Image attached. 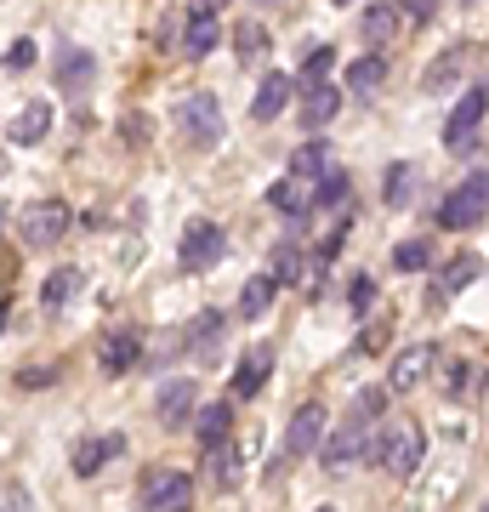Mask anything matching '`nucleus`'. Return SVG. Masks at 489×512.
Listing matches in <instances>:
<instances>
[{
    "label": "nucleus",
    "instance_id": "1",
    "mask_svg": "<svg viewBox=\"0 0 489 512\" xmlns=\"http://www.w3.org/2000/svg\"><path fill=\"white\" fill-rule=\"evenodd\" d=\"M421 456H427V439H421L416 421H381L376 433V450H370V461H376L387 478H410L421 467Z\"/></svg>",
    "mask_w": 489,
    "mask_h": 512
},
{
    "label": "nucleus",
    "instance_id": "2",
    "mask_svg": "<svg viewBox=\"0 0 489 512\" xmlns=\"http://www.w3.org/2000/svg\"><path fill=\"white\" fill-rule=\"evenodd\" d=\"M484 217H489V171H472V177H461V183L444 194V205H438V228L461 234V228H478Z\"/></svg>",
    "mask_w": 489,
    "mask_h": 512
},
{
    "label": "nucleus",
    "instance_id": "3",
    "mask_svg": "<svg viewBox=\"0 0 489 512\" xmlns=\"http://www.w3.org/2000/svg\"><path fill=\"white\" fill-rule=\"evenodd\" d=\"M222 251H228V234H222L217 222H205V217H194L188 228H182V239H177V262L188 268V274H205V268H217Z\"/></svg>",
    "mask_w": 489,
    "mask_h": 512
},
{
    "label": "nucleus",
    "instance_id": "4",
    "mask_svg": "<svg viewBox=\"0 0 489 512\" xmlns=\"http://www.w3.org/2000/svg\"><path fill=\"white\" fill-rule=\"evenodd\" d=\"M69 205L63 200H35V205H23V217H18V239L29 245V251H46V245H57V239L69 234Z\"/></svg>",
    "mask_w": 489,
    "mask_h": 512
},
{
    "label": "nucleus",
    "instance_id": "5",
    "mask_svg": "<svg viewBox=\"0 0 489 512\" xmlns=\"http://www.w3.org/2000/svg\"><path fill=\"white\" fill-rule=\"evenodd\" d=\"M364 450H370V416H359V410H353V421L330 427V439L319 444V461H325L330 478H342V467H353Z\"/></svg>",
    "mask_w": 489,
    "mask_h": 512
},
{
    "label": "nucleus",
    "instance_id": "6",
    "mask_svg": "<svg viewBox=\"0 0 489 512\" xmlns=\"http://www.w3.org/2000/svg\"><path fill=\"white\" fill-rule=\"evenodd\" d=\"M484 114H489V86L478 80V86L461 92V103H455L450 120H444V148H450V154L472 148V137H478V126H484Z\"/></svg>",
    "mask_w": 489,
    "mask_h": 512
},
{
    "label": "nucleus",
    "instance_id": "7",
    "mask_svg": "<svg viewBox=\"0 0 489 512\" xmlns=\"http://www.w3.org/2000/svg\"><path fill=\"white\" fill-rule=\"evenodd\" d=\"M177 126H182V137L194 148H217L222 143V109H217V97L211 92H194V97H182V109H177Z\"/></svg>",
    "mask_w": 489,
    "mask_h": 512
},
{
    "label": "nucleus",
    "instance_id": "8",
    "mask_svg": "<svg viewBox=\"0 0 489 512\" xmlns=\"http://www.w3.org/2000/svg\"><path fill=\"white\" fill-rule=\"evenodd\" d=\"M143 507L148 512H188L194 507V478L177 467H154L143 478Z\"/></svg>",
    "mask_w": 489,
    "mask_h": 512
},
{
    "label": "nucleus",
    "instance_id": "9",
    "mask_svg": "<svg viewBox=\"0 0 489 512\" xmlns=\"http://www.w3.org/2000/svg\"><path fill=\"white\" fill-rule=\"evenodd\" d=\"M325 421H330V410L319 399H308V404H296V416H290V427H285V456H313L319 450V439H325Z\"/></svg>",
    "mask_w": 489,
    "mask_h": 512
},
{
    "label": "nucleus",
    "instance_id": "10",
    "mask_svg": "<svg viewBox=\"0 0 489 512\" xmlns=\"http://www.w3.org/2000/svg\"><path fill=\"white\" fill-rule=\"evenodd\" d=\"M433 365H438V348H433V342H416V348L393 353V365H387V387H393V393H416Z\"/></svg>",
    "mask_w": 489,
    "mask_h": 512
},
{
    "label": "nucleus",
    "instance_id": "11",
    "mask_svg": "<svg viewBox=\"0 0 489 512\" xmlns=\"http://www.w3.org/2000/svg\"><path fill=\"white\" fill-rule=\"evenodd\" d=\"M194 404H200V387L188 382V376H171V382H160V393H154V416H160V427H188Z\"/></svg>",
    "mask_w": 489,
    "mask_h": 512
},
{
    "label": "nucleus",
    "instance_id": "12",
    "mask_svg": "<svg viewBox=\"0 0 489 512\" xmlns=\"http://www.w3.org/2000/svg\"><path fill=\"white\" fill-rule=\"evenodd\" d=\"M91 86H97V57L86 46H63V57H57V92L86 97Z\"/></svg>",
    "mask_w": 489,
    "mask_h": 512
},
{
    "label": "nucleus",
    "instance_id": "13",
    "mask_svg": "<svg viewBox=\"0 0 489 512\" xmlns=\"http://www.w3.org/2000/svg\"><path fill=\"white\" fill-rule=\"evenodd\" d=\"M137 359H143V336H137V330H109L103 348H97V370H103V376H126Z\"/></svg>",
    "mask_w": 489,
    "mask_h": 512
},
{
    "label": "nucleus",
    "instance_id": "14",
    "mask_svg": "<svg viewBox=\"0 0 489 512\" xmlns=\"http://www.w3.org/2000/svg\"><path fill=\"white\" fill-rule=\"evenodd\" d=\"M290 97H296V80H290V74H262V86H256V97H251V120L256 126H273V120L285 114Z\"/></svg>",
    "mask_w": 489,
    "mask_h": 512
},
{
    "label": "nucleus",
    "instance_id": "15",
    "mask_svg": "<svg viewBox=\"0 0 489 512\" xmlns=\"http://www.w3.org/2000/svg\"><path fill=\"white\" fill-rule=\"evenodd\" d=\"M46 131H52V103H40V97H35V103H23V109L6 120V143L29 148V143H40Z\"/></svg>",
    "mask_w": 489,
    "mask_h": 512
},
{
    "label": "nucleus",
    "instance_id": "16",
    "mask_svg": "<svg viewBox=\"0 0 489 512\" xmlns=\"http://www.w3.org/2000/svg\"><path fill=\"white\" fill-rule=\"evenodd\" d=\"M268 376H273V348L262 342V348H251L245 359H239V370H234V399H256V393L268 387Z\"/></svg>",
    "mask_w": 489,
    "mask_h": 512
},
{
    "label": "nucleus",
    "instance_id": "17",
    "mask_svg": "<svg viewBox=\"0 0 489 512\" xmlns=\"http://www.w3.org/2000/svg\"><path fill=\"white\" fill-rule=\"evenodd\" d=\"M336 114H342V86H313V92H302V109H296V120H302L308 131H325Z\"/></svg>",
    "mask_w": 489,
    "mask_h": 512
},
{
    "label": "nucleus",
    "instance_id": "18",
    "mask_svg": "<svg viewBox=\"0 0 489 512\" xmlns=\"http://www.w3.org/2000/svg\"><path fill=\"white\" fill-rule=\"evenodd\" d=\"M114 456H126V439H120V433L74 444V478H97V473H103V461H114Z\"/></svg>",
    "mask_w": 489,
    "mask_h": 512
},
{
    "label": "nucleus",
    "instance_id": "19",
    "mask_svg": "<svg viewBox=\"0 0 489 512\" xmlns=\"http://www.w3.org/2000/svg\"><path fill=\"white\" fill-rule=\"evenodd\" d=\"M217 40H222L217 12H194V18H188V35H182V57H188V63H200V57L217 52Z\"/></svg>",
    "mask_w": 489,
    "mask_h": 512
},
{
    "label": "nucleus",
    "instance_id": "20",
    "mask_svg": "<svg viewBox=\"0 0 489 512\" xmlns=\"http://www.w3.org/2000/svg\"><path fill=\"white\" fill-rule=\"evenodd\" d=\"M381 80H387V57H381V52H364V57L347 63V92H353V97H376Z\"/></svg>",
    "mask_w": 489,
    "mask_h": 512
},
{
    "label": "nucleus",
    "instance_id": "21",
    "mask_svg": "<svg viewBox=\"0 0 489 512\" xmlns=\"http://www.w3.org/2000/svg\"><path fill=\"white\" fill-rule=\"evenodd\" d=\"M330 171H336V165H330V143L325 137H308V143L296 148V154H290V177H302V183H319V177H330Z\"/></svg>",
    "mask_w": 489,
    "mask_h": 512
},
{
    "label": "nucleus",
    "instance_id": "22",
    "mask_svg": "<svg viewBox=\"0 0 489 512\" xmlns=\"http://www.w3.org/2000/svg\"><path fill=\"white\" fill-rule=\"evenodd\" d=\"M467 46H450V52L438 57L433 69H421V92H450L455 80H461V74H467Z\"/></svg>",
    "mask_w": 489,
    "mask_h": 512
},
{
    "label": "nucleus",
    "instance_id": "23",
    "mask_svg": "<svg viewBox=\"0 0 489 512\" xmlns=\"http://www.w3.org/2000/svg\"><path fill=\"white\" fill-rule=\"evenodd\" d=\"M399 18H404V6L399 0H376V6H364V40H370V46H381V40H393L399 35Z\"/></svg>",
    "mask_w": 489,
    "mask_h": 512
},
{
    "label": "nucleus",
    "instance_id": "24",
    "mask_svg": "<svg viewBox=\"0 0 489 512\" xmlns=\"http://www.w3.org/2000/svg\"><path fill=\"white\" fill-rule=\"evenodd\" d=\"M273 291H279V279L273 274H251L239 285V319H262L273 308Z\"/></svg>",
    "mask_w": 489,
    "mask_h": 512
},
{
    "label": "nucleus",
    "instance_id": "25",
    "mask_svg": "<svg viewBox=\"0 0 489 512\" xmlns=\"http://www.w3.org/2000/svg\"><path fill=\"white\" fill-rule=\"evenodd\" d=\"M200 467L211 473L217 490H234V484H239V450H234V444H211V450H200Z\"/></svg>",
    "mask_w": 489,
    "mask_h": 512
},
{
    "label": "nucleus",
    "instance_id": "26",
    "mask_svg": "<svg viewBox=\"0 0 489 512\" xmlns=\"http://www.w3.org/2000/svg\"><path fill=\"white\" fill-rule=\"evenodd\" d=\"M228 427H234V404H205L200 421H194V439H200V450L228 444Z\"/></svg>",
    "mask_w": 489,
    "mask_h": 512
},
{
    "label": "nucleus",
    "instance_id": "27",
    "mask_svg": "<svg viewBox=\"0 0 489 512\" xmlns=\"http://www.w3.org/2000/svg\"><path fill=\"white\" fill-rule=\"evenodd\" d=\"M268 205L279 211V217H308L313 200L302 194V177H279V183L268 188Z\"/></svg>",
    "mask_w": 489,
    "mask_h": 512
},
{
    "label": "nucleus",
    "instance_id": "28",
    "mask_svg": "<svg viewBox=\"0 0 489 512\" xmlns=\"http://www.w3.org/2000/svg\"><path fill=\"white\" fill-rule=\"evenodd\" d=\"M472 279H478V256H455L450 268L433 279V302H450L455 291H467Z\"/></svg>",
    "mask_w": 489,
    "mask_h": 512
},
{
    "label": "nucleus",
    "instance_id": "29",
    "mask_svg": "<svg viewBox=\"0 0 489 512\" xmlns=\"http://www.w3.org/2000/svg\"><path fill=\"white\" fill-rule=\"evenodd\" d=\"M410 194H416V165L393 160V165H387V177H381V200L399 211V205H410Z\"/></svg>",
    "mask_w": 489,
    "mask_h": 512
},
{
    "label": "nucleus",
    "instance_id": "30",
    "mask_svg": "<svg viewBox=\"0 0 489 512\" xmlns=\"http://www.w3.org/2000/svg\"><path fill=\"white\" fill-rule=\"evenodd\" d=\"M80 285H86V274H80V268H57V274H46V291H40V302H46V308H69L74 296H80Z\"/></svg>",
    "mask_w": 489,
    "mask_h": 512
},
{
    "label": "nucleus",
    "instance_id": "31",
    "mask_svg": "<svg viewBox=\"0 0 489 512\" xmlns=\"http://www.w3.org/2000/svg\"><path fill=\"white\" fill-rule=\"evenodd\" d=\"M234 52H239V63H268V52H273L268 29H262V23H239V35H234Z\"/></svg>",
    "mask_w": 489,
    "mask_h": 512
},
{
    "label": "nucleus",
    "instance_id": "32",
    "mask_svg": "<svg viewBox=\"0 0 489 512\" xmlns=\"http://www.w3.org/2000/svg\"><path fill=\"white\" fill-rule=\"evenodd\" d=\"M217 342H222V313L205 308L200 319H194V330H188V348L194 353H217Z\"/></svg>",
    "mask_w": 489,
    "mask_h": 512
},
{
    "label": "nucleus",
    "instance_id": "33",
    "mask_svg": "<svg viewBox=\"0 0 489 512\" xmlns=\"http://www.w3.org/2000/svg\"><path fill=\"white\" fill-rule=\"evenodd\" d=\"M313 211H347V171H330L313 188Z\"/></svg>",
    "mask_w": 489,
    "mask_h": 512
},
{
    "label": "nucleus",
    "instance_id": "34",
    "mask_svg": "<svg viewBox=\"0 0 489 512\" xmlns=\"http://www.w3.org/2000/svg\"><path fill=\"white\" fill-rule=\"evenodd\" d=\"M330 63H336V52H330V46H313L308 63H302V74H296V92H313V86H325Z\"/></svg>",
    "mask_w": 489,
    "mask_h": 512
},
{
    "label": "nucleus",
    "instance_id": "35",
    "mask_svg": "<svg viewBox=\"0 0 489 512\" xmlns=\"http://www.w3.org/2000/svg\"><path fill=\"white\" fill-rule=\"evenodd\" d=\"M302 274H308V256H302V245H279V251H273V279H279V285H296Z\"/></svg>",
    "mask_w": 489,
    "mask_h": 512
},
{
    "label": "nucleus",
    "instance_id": "36",
    "mask_svg": "<svg viewBox=\"0 0 489 512\" xmlns=\"http://www.w3.org/2000/svg\"><path fill=\"white\" fill-rule=\"evenodd\" d=\"M427 262H433V245H427V239H404L399 251H393V268H399V274H421Z\"/></svg>",
    "mask_w": 489,
    "mask_h": 512
},
{
    "label": "nucleus",
    "instance_id": "37",
    "mask_svg": "<svg viewBox=\"0 0 489 512\" xmlns=\"http://www.w3.org/2000/svg\"><path fill=\"white\" fill-rule=\"evenodd\" d=\"M29 69H35V40L23 35L6 46V74H29Z\"/></svg>",
    "mask_w": 489,
    "mask_h": 512
},
{
    "label": "nucleus",
    "instance_id": "38",
    "mask_svg": "<svg viewBox=\"0 0 489 512\" xmlns=\"http://www.w3.org/2000/svg\"><path fill=\"white\" fill-rule=\"evenodd\" d=\"M57 376H63L57 365H23L18 376H12V382H18V387H29V393H40V387H52Z\"/></svg>",
    "mask_w": 489,
    "mask_h": 512
},
{
    "label": "nucleus",
    "instance_id": "39",
    "mask_svg": "<svg viewBox=\"0 0 489 512\" xmlns=\"http://www.w3.org/2000/svg\"><path fill=\"white\" fill-rule=\"evenodd\" d=\"M347 302H353V313H370V302H376V279H370V274H353V285H347Z\"/></svg>",
    "mask_w": 489,
    "mask_h": 512
},
{
    "label": "nucleus",
    "instance_id": "40",
    "mask_svg": "<svg viewBox=\"0 0 489 512\" xmlns=\"http://www.w3.org/2000/svg\"><path fill=\"white\" fill-rule=\"evenodd\" d=\"M6 512H29V490H23L18 478H6Z\"/></svg>",
    "mask_w": 489,
    "mask_h": 512
},
{
    "label": "nucleus",
    "instance_id": "41",
    "mask_svg": "<svg viewBox=\"0 0 489 512\" xmlns=\"http://www.w3.org/2000/svg\"><path fill=\"white\" fill-rule=\"evenodd\" d=\"M381 404H387V393H381V387H364L359 393V416H376Z\"/></svg>",
    "mask_w": 489,
    "mask_h": 512
},
{
    "label": "nucleus",
    "instance_id": "42",
    "mask_svg": "<svg viewBox=\"0 0 489 512\" xmlns=\"http://www.w3.org/2000/svg\"><path fill=\"white\" fill-rule=\"evenodd\" d=\"M381 336H387L381 325H364V342H359V348H364V353H376V348H381Z\"/></svg>",
    "mask_w": 489,
    "mask_h": 512
},
{
    "label": "nucleus",
    "instance_id": "43",
    "mask_svg": "<svg viewBox=\"0 0 489 512\" xmlns=\"http://www.w3.org/2000/svg\"><path fill=\"white\" fill-rule=\"evenodd\" d=\"M404 12L410 18H433V0H404Z\"/></svg>",
    "mask_w": 489,
    "mask_h": 512
},
{
    "label": "nucleus",
    "instance_id": "44",
    "mask_svg": "<svg viewBox=\"0 0 489 512\" xmlns=\"http://www.w3.org/2000/svg\"><path fill=\"white\" fill-rule=\"evenodd\" d=\"M228 0H194V12H222Z\"/></svg>",
    "mask_w": 489,
    "mask_h": 512
},
{
    "label": "nucleus",
    "instance_id": "45",
    "mask_svg": "<svg viewBox=\"0 0 489 512\" xmlns=\"http://www.w3.org/2000/svg\"><path fill=\"white\" fill-rule=\"evenodd\" d=\"M336 6H353V0H336Z\"/></svg>",
    "mask_w": 489,
    "mask_h": 512
},
{
    "label": "nucleus",
    "instance_id": "46",
    "mask_svg": "<svg viewBox=\"0 0 489 512\" xmlns=\"http://www.w3.org/2000/svg\"><path fill=\"white\" fill-rule=\"evenodd\" d=\"M319 512H336V507H319Z\"/></svg>",
    "mask_w": 489,
    "mask_h": 512
},
{
    "label": "nucleus",
    "instance_id": "47",
    "mask_svg": "<svg viewBox=\"0 0 489 512\" xmlns=\"http://www.w3.org/2000/svg\"><path fill=\"white\" fill-rule=\"evenodd\" d=\"M484 512H489V507H484Z\"/></svg>",
    "mask_w": 489,
    "mask_h": 512
}]
</instances>
